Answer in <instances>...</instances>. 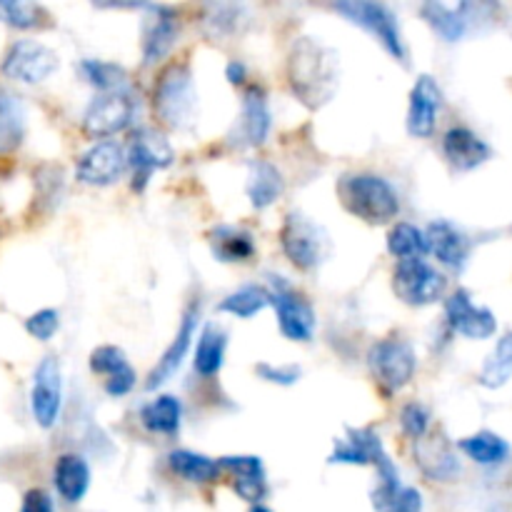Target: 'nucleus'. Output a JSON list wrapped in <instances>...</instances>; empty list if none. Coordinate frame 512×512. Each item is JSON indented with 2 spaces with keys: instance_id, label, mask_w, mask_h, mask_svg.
<instances>
[{
  "instance_id": "1",
  "label": "nucleus",
  "mask_w": 512,
  "mask_h": 512,
  "mask_svg": "<svg viewBox=\"0 0 512 512\" xmlns=\"http://www.w3.org/2000/svg\"><path fill=\"white\" fill-rule=\"evenodd\" d=\"M288 80L308 108H318L328 103L338 88V55L313 38L295 40L288 58Z\"/></svg>"
},
{
  "instance_id": "2",
  "label": "nucleus",
  "mask_w": 512,
  "mask_h": 512,
  "mask_svg": "<svg viewBox=\"0 0 512 512\" xmlns=\"http://www.w3.org/2000/svg\"><path fill=\"white\" fill-rule=\"evenodd\" d=\"M338 193L345 208L370 225H385L400 213L398 193L380 175H348L340 180Z\"/></svg>"
},
{
  "instance_id": "3",
  "label": "nucleus",
  "mask_w": 512,
  "mask_h": 512,
  "mask_svg": "<svg viewBox=\"0 0 512 512\" xmlns=\"http://www.w3.org/2000/svg\"><path fill=\"white\" fill-rule=\"evenodd\" d=\"M155 115L170 130H188L198 120V90L188 65H170L155 85Z\"/></svg>"
},
{
  "instance_id": "4",
  "label": "nucleus",
  "mask_w": 512,
  "mask_h": 512,
  "mask_svg": "<svg viewBox=\"0 0 512 512\" xmlns=\"http://www.w3.org/2000/svg\"><path fill=\"white\" fill-rule=\"evenodd\" d=\"M280 245L290 263L300 270H313L328 258L330 238L320 225L303 213H290L280 230Z\"/></svg>"
},
{
  "instance_id": "5",
  "label": "nucleus",
  "mask_w": 512,
  "mask_h": 512,
  "mask_svg": "<svg viewBox=\"0 0 512 512\" xmlns=\"http://www.w3.org/2000/svg\"><path fill=\"white\" fill-rule=\"evenodd\" d=\"M415 350L408 340L385 338L375 343L368 353V368L373 373L375 383L388 393L405 388L415 375Z\"/></svg>"
},
{
  "instance_id": "6",
  "label": "nucleus",
  "mask_w": 512,
  "mask_h": 512,
  "mask_svg": "<svg viewBox=\"0 0 512 512\" xmlns=\"http://www.w3.org/2000/svg\"><path fill=\"white\" fill-rule=\"evenodd\" d=\"M340 15L350 20V23L360 25L363 30H368L395 60L405 63L408 53H405V43L403 35H400L398 20L395 15L390 13V8L380 3H365V0H348V3H338L335 5Z\"/></svg>"
},
{
  "instance_id": "7",
  "label": "nucleus",
  "mask_w": 512,
  "mask_h": 512,
  "mask_svg": "<svg viewBox=\"0 0 512 512\" xmlns=\"http://www.w3.org/2000/svg\"><path fill=\"white\" fill-rule=\"evenodd\" d=\"M0 70L8 80L25 85H38L58 70V55L38 40H15L5 53Z\"/></svg>"
},
{
  "instance_id": "8",
  "label": "nucleus",
  "mask_w": 512,
  "mask_h": 512,
  "mask_svg": "<svg viewBox=\"0 0 512 512\" xmlns=\"http://www.w3.org/2000/svg\"><path fill=\"white\" fill-rule=\"evenodd\" d=\"M393 290L403 303L430 305L443 295L445 278L423 258L400 260L393 275Z\"/></svg>"
},
{
  "instance_id": "9",
  "label": "nucleus",
  "mask_w": 512,
  "mask_h": 512,
  "mask_svg": "<svg viewBox=\"0 0 512 512\" xmlns=\"http://www.w3.org/2000/svg\"><path fill=\"white\" fill-rule=\"evenodd\" d=\"M60 408H63V375H60V363L48 355L38 363L33 373V385H30V410L40 428L50 430L58 423Z\"/></svg>"
},
{
  "instance_id": "10",
  "label": "nucleus",
  "mask_w": 512,
  "mask_h": 512,
  "mask_svg": "<svg viewBox=\"0 0 512 512\" xmlns=\"http://www.w3.org/2000/svg\"><path fill=\"white\" fill-rule=\"evenodd\" d=\"M128 165L133 168V188L143 190L155 170H163L173 163V148L168 138L153 128H143L130 138L128 143Z\"/></svg>"
},
{
  "instance_id": "11",
  "label": "nucleus",
  "mask_w": 512,
  "mask_h": 512,
  "mask_svg": "<svg viewBox=\"0 0 512 512\" xmlns=\"http://www.w3.org/2000/svg\"><path fill=\"white\" fill-rule=\"evenodd\" d=\"M133 115L135 103L128 93H123V90L100 93L85 110L83 128L93 138H105V135L120 133V130L128 128L133 123Z\"/></svg>"
},
{
  "instance_id": "12",
  "label": "nucleus",
  "mask_w": 512,
  "mask_h": 512,
  "mask_svg": "<svg viewBox=\"0 0 512 512\" xmlns=\"http://www.w3.org/2000/svg\"><path fill=\"white\" fill-rule=\"evenodd\" d=\"M125 168H128L125 150L115 140H98L78 158L75 175H78L80 183L103 188V185L115 183Z\"/></svg>"
},
{
  "instance_id": "13",
  "label": "nucleus",
  "mask_w": 512,
  "mask_h": 512,
  "mask_svg": "<svg viewBox=\"0 0 512 512\" xmlns=\"http://www.w3.org/2000/svg\"><path fill=\"white\" fill-rule=\"evenodd\" d=\"M270 295H273V305L278 310L280 333L295 343H308L315 333V313L308 300L278 280H275V290Z\"/></svg>"
},
{
  "instance_id": "14",
  "label": "nucleus",
  "mask_w": 512,
  "mask_h": 512,
  "mask_svg": "<svg viewBox=\"0 0 512 512\" xmlns=\"http://www.w3.org/2000/svg\"><path fill=\"white\" fill-rule=\"evenodd\" d=\"M270 133V110L265 93L253 85L245 90L243 108H240L238 120H235L233 130H230L228 140L235 148H258L265 143Z\"/></svg>"
},
{
  "instance_id": "15",
  "label": "nucleus",
  "mask_w": 512,
  "mask_h": 512,
  "mask_svg": "<svg viewBox=\"0 0 512 512\" xmlns=\"http://www.w3.org/2000/svg\"><path fill=\"white\" fill-rule=\"evenodd\" d=\"M445 315H448L450 328L470 340L490 338L495 333V325H498L495 315L488 308H478L465 290L450 295V300L445 303Z\"/></svg>"
},
{
  "instance_id": "16",
  "label": "nucleus",
  "mask_w": 512,
  "mask_h": 512,
  "mask_svg": "<svg viewBox=\"0 0 512 512\" xmlns=\"http://www.w3.org/2000/svg\"><path fill=\"white\" fill-rule=\"evenodd\" d=\"M440 95L438 83L430 75H420L418 83L410 90V108H408V133L415 138H430L435 130V120L440 113Z\"/></svg>"
},
{
  "instance_id": "17",
  "label": "nucleus",
  "mask_w": 512,
  "mask_h": 512,
  "mask_svg": "<svg viewBox=\"0 0 512 512\" xmlns=\"http://www.w3.org/2000/svg\"><path fill=\"white\" fill-rule=\"evenodd\" d=\"M90 370L95 375H105V393L113 398H123L135 388V370L128 358L115 345H100L90 353Z\"/></svg>"
},
{
  "instance_id": "18",
  "label": "nucleus",
  "mask_w": 512,
  "mask_h": 512,
  "mask_svg": "<svg viewBox=\"0 0 512 512\" xmlns=\"http://www.w3.org/2000/svg\"><path fill=\"white\" fill-rule=\"evenodd\" d=\"M175 38H178V20L170 8L153 5L150 18H145L143 28V60L148 65L158 63L173 50Z\"/></svg>"
},
{
  "instance_id": "19",
  "label": "nucleus",
  "mask_w": 512,
  "mask_h": 512,
  "mask_svg": "<svg viewBox=\"0 0 512 512\" xmlns=\"http://www.w3.org/2000/svg\"><path fill=\"white\" fill-rule=\"evenodd\" d=\"M385 448L378 435L368 428H348V438L335 440L330 463L340 465H378L385 458Z\"/></svg>"
},
{
  "instance_id": "20",
  "label": "nucleus",
  "mask_w": 512,
  "mask_h": 512,
  "mask_svg": "<svg viewBox=\"0 0 512 512\" xmlns=\"http://www.w3.org/2000/svg\"><path fill=\"white\" fill-rule=\"evenodd\" d=\"M195 325H198V308H195V305H190V308L185 310L183 323H180V328H178V335H175V340L170 343V348L163 353V358L158 360V365L153 368V373L148 375V383H145V388L155 390L158 385H163L165 380L173 378V373L180 368V363L185 360V353H188L190 343H193Z\"/></svg>"
},
{
  "instance_id": "21",
  "label": "nucleus",
  "mask_w": 512,
  "mask_h": 512,
  "mask_svg": "<svg viewBox=\"0 0 512 512\" xmlns=\"http://www.w3.org/2000/svg\"><path fill=\"white\" fill-rule=\"evenodd\" d=\"M220 468L233 475V488L248 503H258L268 493V478L260 458L253 455H235V458L220 460Z\"/></svg>"
},
{
  "instance_id": "22",
  "label": "nucleus",
  "mask_w": 512,
  "mask_h": 512,
  "mask_svg": "<svg viewBox=\"0 0 512 512\" xmlns=\"http://www.w3.org/2000/svg\"><path fill=\"white\" fill-rule=\"evenodd\" d=\"M443 153L458 170H473L490 158V148L468 128H450L443 138Z\"/></svg>"
},
{
  "instance_id": "23",
  "label": "nucleus",
  "mask_w": 512,
  "mask_h": 512,
  "mask_svg": "<svg viewBox=\"0 0 512 512\" xmlns=\"http://www.w3.org/2000/svg\"><path fill=\"white\" fill-rule=\"evenodd\" d=\"M425 238H428L430 253H433L440 263L448 265V268L453 270L463 268L465 260H468L470 245L468 238H465L455 225L438 220V223H433L425 230Z\"/></svg>"
},
{
  "instance_id": "24",
  "label": "nucleus",
  "mask_w": 512,
  "mask_h": 512,
  "mask_svg": "<svg viewBox=\"0 0 512 512\" xmlns=\"http://www.w3.org/2000/svg\"><path fill=\"white\" fill-rule=\"evenodd\" d=\"M53 485L65 503H80L90 485L88 463L75 453L60 455L53 468Z\"/></svg>"
},
{
  "instance_id": "25",
  "label": "nucleus",
  "mask_w": 512,
  "mask_h": 512,
  "mask_svg": "<svg viewBox=\"0 0 512 512\" xmlns=\"http://www.w3.org/2000/svg\"><path fill=\"white\" fill-rule=\"evenodd\" d=\"M25 138V105L8 88H0V155L13 153Z\"/></svg>"
},
{
  "instance_id": "26",
  "label": "nucleus",
  "mask_w": 512,
  "mask_h": 512,
  "mask_svg": "<svg viewBox=\"0 0 512 512\" xmlns=\"http://www.w3.org/2000/svg\"><path fill=\"white\" fill-rule=\"evenodd\" d=\"M470 5H445V3H425L423 15L430 25H433L435 33L440 38H445L448 43H458L465 33H468L470 23Z\"/></svg>"
},
{
  "instance_id": "27",
  "label": "nucleus",
  "mask_w": 512,
  "mask_h": 512,
  "mask_svg": "<svg viewBox=\"0 0 512 512\" xmlns=\"http://www.w3.org/2000/svg\"><path fill=\"white\" fill-rule=\"evenodd\" d=\"M245 190H248V198L255 208H268L283 193V175L268 160H253Z\"/></svg>"
},
{
  "instance_id": "28",
  "label": "nucleus",
  "mask_w": 512,
  "mask_h": 512,
  "mask_svg": "<svg viewBox=\"0 0 512 512\" xmlns=\"http://www.w3.org/2000/svg\"><path fill=\"white\" fill-rule=\"evenodd\" d=\"M180 418H183V405L173 395H160L140 408V423L158 435H175L180 430Z\"/></svg>"
},
{
  "instance_id": "29",
  "label": "nucleus",
  "mask_w": 512,
  "mask_h": 512,
  "mask_svg": "<svg viewBox=\"0 0 512 512\" xmlns=\"http://www.w3.org/2000/svg\"><path fill=\"white\" fill-rule=\"evenodd\" d=\"M210 248L220 263H245L255 255L253 238L245 230L230 228V225H220L210 235Z\"/></svg>"
},
{
  "instance_id": "30",
  "label": "nucleus",
  "mask_w": 512,
  "mask_h": 512,
  "mask_svg": "<svg viewBox=\"0 0 512 512\" xmlns=\"http://www.w3.org/2000/svg\"><path fill=\"white\" fill-rule=\"evenodd\" d=\"M225 345H228V335L218 325H205L203 333L198 338V350H195V370L205 378L218 373L223 368Z\"/></svg>"
},
{
  "instance_id": "31",
  "label": "nucleus",
  "mask_w": 512,
  "mask_h": 512,
  "mask_svg": "<svg viewBox=\"0 0 512 512\" xmlns=\"http://www.w3.org/2000/svg\"><path fill=\"white\" fill-rule=\"evenodd\" d=\"M168 465L173 468L175 475H180L188 483H213L218 478V463H213L210 458L198 453H190V450H175L168 455Z\"/></svg>"
},
{
  "instance_id": "32",
  "label": "nucleus",
  "mask_w": 512,
  "mask_h": 512,
  "mask_svg": "<svg viewBox=\"0 0 512 512\" xmlns=\"http://www.w3.org/2000/svg\"><path fill=\"white\" fill-rule=\"evenodd\" d=\"M460 450L478 465H500L510 455L508 443L500 435L488 433V430L460 440Z\"/></svg>"
},
{
  "instance_id": "33",
  "label": "nucleus",
  "mask_w": 512,
  "mask_h": 512,
  "mask_svg": "<svg viewBox=\"0 0 512 512\" xmlns=\"http://www.w3.org/2000/svg\"><path fill=\"white\" fill-rule=\"evenodd\" d=\"M273 303V295L268 293L260 285H245V288L235 290L228 298L220 303V310L230 315H238V318H253L255 313H260L263 308Z\"/></svg>"
},
{
  "instance_id": "34",
  "label": "nucleus",
  "mask_w": 512,
  "mask_h": 512,
  "mask_svg": "<svg viewBox=\"0 0 512 512\" xmlns=\"http://www.w3.org/2000/svg\"><path fill=\"white\" fill-rule=\"evenodd\" d=\"M388 250L400 260L423 258L428 253V238L420 228L410 223H398L388 235Z\"/></svg>"
},
{
  "instance_id": "35",
  "label": "nucleus",
  "mask_w": 512,
  "mask_h": 512,
  "mask_svg": "<svg viewBox=\"0 0 512 512\" xmlns=\"http://www.w3.org/2000/svg\"><path fill=\"white\" fill-rule=\"evenodd\" d=\"M510 378H512V335H505V338L495 345L490 358L485 360L483 373H480V383H483L485 388H503Z\"/></svg>"
},
{
  "instance_id": "36",
  "label": "nucleus",
  "mask_w": 512,
  "mask_h": 512,
  "mask_svg": "<svg viewBox=\"0 0 512 512\" xmlns=\"http://www.w3.org/2000/svg\"><path fill=\"white\" fill-rule=\"evenodd\" d=\"M80 73L88 80L90 85L100 88L103 93H113V90H120L118 85L123 83V70L118 65L103 63V60H83L80 63Z\"/></svg>"
},
{
  "instance_id": "37",
  "label": "nucleus",
  "mask_w": 512,
  "mask_h": 512,
  "mask_svg": "<svg viewBox=\"0 0 512 512\" xmlns=\"http://www.w3.org/2000/svg\"><path fill=\"white\" fill-rule=\"evenodd\" d=\"M40 18H43V10L33 3H0V20L13 25V28H35Z\"/></svg>"
},
{
  "instance_id": "38",
  "label": "nucleus",
  "mask_w": 512,
  "mask_h": 512,
  "mask_svg": "<svg viewBox=\"0 0 512 512\" xmlns=\"http://www.w3.org/2000/svg\"><path fill=\"white\" fill-rule=\"evenodd\" d=\"M400 428L408 438L423 440L428 435L430 428V415L428 410L420 403H408L403 410H400Z\"/></svg>"
},
{
  "instance_id": "39",
  "label": "nucleus",
  "mask_w": 512,
  "mask_h": 512,
  "mask_svg": "<svg viewBox=\"0 0 512 512\" xmlns=\"http://www.w3.org/2000/svg\"><path fill=\"white\" fill-rule=\"evenodd\" d=\"M58 328H60V315L55 313L53 308L38 310V313H33L28 320H25V330H28L35 340H43V343L53 338V335L58 333Z\"/></svg>"
},
{
  "instance_id": "40",
  "label": "nucleus",
  "mask_w": 512,
  "mask_h": 512,
  "mask_svg": "<svg viewBox=\"0 0 512 512\" xmlns=\"http://www.w3.org/2000/svg\"><path fill=\"white\" fill-rule=\"evenodd\" d=\"M255 370H258L260 378L268 380V383H275V385H293V383H298V378H300L298 365H280V368H275V365L263 363V365H258Z\"/></svg>"
},
{
  "instance_id": "41",
  "label": "nucleus",
  "mask_w": 512,
  "mask_h": 512,
  "mask_svg": "<svg viewBox=\"0 0 512 512\" xmlns=\"http://www.w3.org/2000/svg\"><path fill=\"white\" fill-rule=\"evenodd\" d=\"M215 15H210L208 18V25H213L215 28V38H220V35H228V33H235L238 30V15L240 10L233 8V5H228V8H213Z\"/></svg>"
},
{
  "instance_id": "42",
  "label": "nucleus",
  "mask_w": 512,
  "mask_h": 512,
  "mask_svg": "<svg viewBox=\"0 0 512 512\" xmlns=\"http://www.w3.org/2000/svg\"><path fill=\"white\" fill-rule=\"evenodd\" d=\"M20 512H55L53 498H50L45 490L33 488L23 495V505H20Z\"/></svg>"
},
{
  "instance_id": "43",
  "label": "nucleus",
  "mask_w": 512,
  "mask_h": 512,
  "mask_svg": "<svg viewBox=\"0 0 512 512\" xmlns=\"http://www.w3.org/2000/svg\"><path fill=\"white\" fill-rule=\"evenodd\" d=\"M395 512H423V495L415 488H403L395 503Z\"/></svg>"
},
{
  "instance_id": "44",
  "label": "nucleus",
  "mask_w": 512,
  "mask_h": 512,
  "mask_svg": "<svg viewBox=\"0 0 512 512\" xmlns=\"http://www.w3.org/2000/svg\"><path fill=\"white\" fill-rule=\"evenodd\" d=\"M245 73H248V70H245V65L240 63V60H230L228 70H225V75H228V80H230V83H233V85L243 83Z\"/></svg>"
},
{
  "instance_id": "45",
  "label": "nucleus",
  "mask_w": 512,
  "mask_h": 512,
  "mask_svg": "<svg viewBox=\"0 0 512 512\" xmlns=\"http://www.w3.org/2000/svg\"><path fill=\"white\" fill-rule=\"evenodd\" d=\"M250 512H273V510L263 508V505H255V508H253V510H250Z\"/></svg>"
}]
</instances>
